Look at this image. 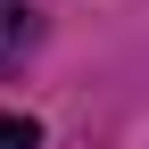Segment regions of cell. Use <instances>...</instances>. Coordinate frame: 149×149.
I'll return each mask as SVG.
<instances>
[{"label":"cell","mask_w":149,"mask_h":149,"mask_svg":"<svg viewBox=\"0 0 149 149\" xmlns=\"http://www.w3.org/2000/svg\"><path fill=\"white\" fill-rule=\"evenodd\" d=\"M33 50V0H0V66H17Z\"/></svg>","instance_id":"1"},{"label":"cell","mask_w":149,"mask_h":149,"mask_svg":"<svg viewBox=\"0 0 149 149\" xmlns=\"http://www.w3.org/2000/svg\"><path fill=\"white\" fill-rule=\"evenodd\" d=\"M0 149H42V124L17 116V108H0Z\"/></svg>","instance_id":"2"}]
</instances>
